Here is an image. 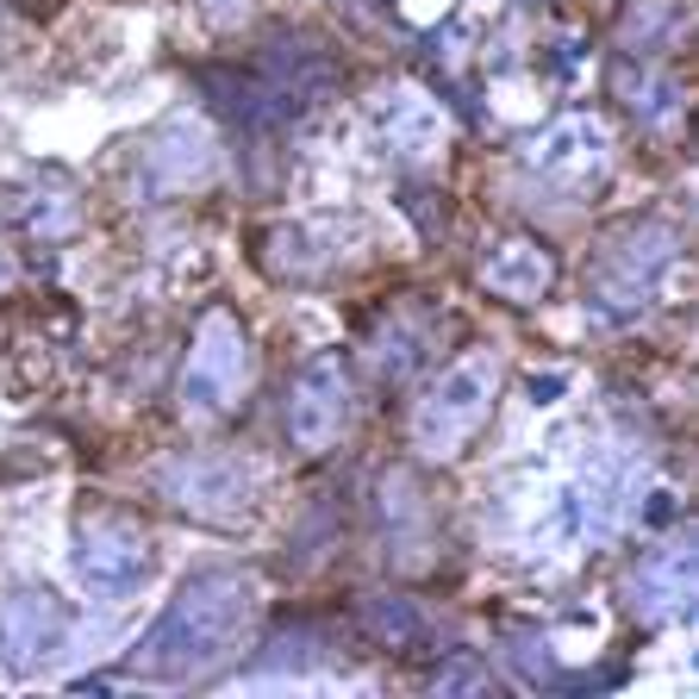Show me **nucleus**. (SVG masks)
Here are the masks:
<instances>
[{"label":"nucleus","instance_id":"nucleus-1","mask_svg":"<svg viewBox=\"0 0 699 699\" xmlns=\"http://www.w3.org/2000/svg\"><path fill=\"white\" fill-rule=\"evenodd\" d=\"M250 612H256L250 574H238V569L188 574L181 594L163 606V619L138 637L131 674L138 681H206L213 669H225L238 656Z\"/></svg>","mask_w":699,"mask_h":699},{"label":"nucleus","instance_id":"nucleus-2","mask_svg":"<svg viewBox=\"0 0 699 699\" xmlns=\"http://www.w3.org/2000/svg\"><path fill=\"white\" fill-rule=\"evenodd\" d=\"M494 394H499V356L494 350H462V356L424 387L419 406H412V424H406L412 449H419L424 462L462 456L469 437L487 424V412H494Z\"/></svg>","mask_w":699,"mask_h":699},{"label":"nucleus","instance_id":"nucleus-3","mask_svg":"<svg viewBox=\"0 0 699 699\" xmlns=\"http://www.w3.org/2000/svg\"><path fill=\"white\" fill-rule=\"evenodd\" d=\"M250 374H256V350H250L244 325L231 313H206L188 350V369H181V412L194 424L225 419L238 399H244Z\"/></svg>","mask_w":699,"mask_h":699},{"label":"nucleus","instance_id":"nucleus-4","mask_svg":"<svg viewBox=\"0 0 699 699\" xmlns=\"http://www.w3.org/2000/svg\"><path fill=\"white\" fill-rule=\"evenodd\" d=\"M524 169L537 181H549V188H562V194H587L612 169V125L594 119V113L556 119L549 131H537L524 144Z\"/></svg>","mask_w":699,"mask_h":699},{"label":"nucleus","instance_id":"nucleus-5","mask_svg":"<svg viewBox=\"0 0 699 699\" xmlns=\"http://www.w3.org/2000/svg\"><path fill=\"white\" fill-rule=\"evenodd\" d=\"M156 487L194 519H244L263 474L238 456H175V462L156 469Z\"/></svg>","mask_w":699,"mask_h":699},{"label":"nucleus","instance_id":"nucleus-6","mask_svg":"<svg viewBox=\"0 0 699 699\" xmlns=\"http://www.w3.org/2000/svg\"><path fill=\"white\" fill-rule=\"evenodd\" d=\"M288 437H294V449H306V456H325V449L344 437L350 424V369L344 356H313L306 369L288 381Z\"/></svg>","mask_w":699,"mask_h":699},{"label":"nucleus","instance_id":"nucleus-7","mask_svg":"<svg viewBox=\"0 0 699 699\" xmlns=\"http://www.w3.org/2000/svg\"><path fill=\"white\" fill-rule=\"evenodd\" d=\"M75 574L100 599H125L150 581V537L131 519H88L75 531Z\"/></svg>","mask_w":699,"mask_h":699},{"label":"nucleus","instance_id":"nucleus-8","mask_svg":"<svg viewBox=\"0 0 699 699\" xmlns=\"http://www.w3.org/2000/svg\"><path fill=\"white\" fill-rule=\"evenodd\" d=\"M219 175V144H213V131L200 119H169L156 138L144 144V156H138V188H144L150 200H175V194H194V188H206Z\"/></svg>","mask_w":699,"mask_h":699},{"label":"nucleus","instance_id":"nucleus-9","mask_svg":"<svg viewBox=\"0 0 699 699\" xmlns=\"http://www.w3.org/2000/svg\"><path fill=\"white\" fill-rule=\"evenodd\" d=\"M63 637H69V606L56 594L25 587V594L0 599V669H13V674L45 669L50 656L63 649Z\"/></svg>","mask_w":699,"mask_h":699},{"label":"nucleus","instance_id":"nucleus-10","mask_svg":"<svg viewBox=\"0 0 699 699\" xmlns=\"http://www.w3.org/2000/svg\"><path fill=\"white\" fill-rule=\"evenodd\" d=\"M669 263H674V231L669 225H637V231L606 256L594 300L606 306V313H637V306H649L656 275L669 269Z\"/></svg>","mask_w":699,"mask_h":699},{"label":"nucleus","instance_id":"nucleus-11","mask_svg":"<svg viewBox=\"0 0 699 699\" xmlns=\"http://www.w3.org/2000/svg\"><path fill=\"white\" fill-rule=\"evenodd\" d=\"M374 125H381L387 150L399 163H412V169L444 156V106L424 88H412V81H394L387 94L374 100Z\"/></svg>","mask_w":699,"mask_h":699},{"label":"nucleus","instance_id":"nucleus-12","mask_svg":"<svg viewBox=\"0 0 699 699\" xmlns=\"http://www.w3.org/2000/svg\"><path fill=\"white\" fill-rule=\"evenodd\" d=\"M631 612L644 624H674L694 612V544H662L631 569Z\"/></svg>","mask_w":699,"mask_h":699},{"label":"nucleus","instance_id":"nucleus-13","mask_svg":"<svg viewBox=\"0 0 699 699\" xmlns=\"http://www.w3.org/2000/svg\"><path fill=\"white\" fill-rule=\"evenodd\" d=\"M481 288L499 300H512V306H531V300H544L556 288V250L544 238H499L487 244L481 256Z\"/></svg>","mask_w":699,"mask_h":699},{"label":"nucleus","instance_id":"nucleus-14","mask_svg":"<svg viewBox=\"0 0 699 699\" xmlns=\"http://www.w3.org/2000/svg\"><path fill=\"white\" fill-rule=\"evenodd\" d=\"M256 75L269 81V88H281V94L294 100L300 113L313 106V100L331 88V56H325L306 31H275L269 45H263V63H256Z\"/></svg>","mask_w":699,"mask_h":699},{"label":"nucleus","instance_id":"nucleus-15","mask_svg":"<svg viewBox=\"0 0 699 699\" xmlns=\"http://www.w3.org/2000/svg\"><path fill=\"white\" fill-rule=\"evenodd\" d=\"M619 94H624V106H631L649 131H674V125H681V113H687L681 81H674V75H662L656 63H644V69H624L619 75Z\"/></svg>","mask_w":699,"mask_h":699},{"label":"nucleus","instance_id":"nucleus-16","mask_svg":"<svg viewBox=\"0 0 699 699\" xmlns=\"http://www.w3.org/2000/svg\"><path fill=\"white\" fill-rule=\"evenodd\" d=\"M356 624H363L381 649H412L424 637V612L399 594H363L356 599Z\"/></svg>","mask_w":699,"mask_h":699},{"label":"nucleus","instance_id":"nucleus-17","mask_svg":"<svg viewBox=\"0 0 699 699\" xmlns=\"http://www.w3.org/2000/svg\"><path fill=\"white\" fill-rule=\"evenodd\" d=\"M681 31V0H624L619 13V50L644 56V50H662Z\"/></svg>","mask_w":699,"mask_h":699},{"label":"nucleus","instance_id":"nucleus-18","mask_svg":"<svg viewBox=\"0 0 699 699\" xmlns=\"http://www.w3.org/2000/svg\"><path fill=\"white\" fill-rule=\"evenodd\" d=\"M481 687H487V669L474 656H449L431 669V694H481Z\"/></svg>","mask_w":699,"mask_h":699},{"label":"nucleus","instance_id":"nucleus-19","mask_svg":"<svg viewBox=\"0 0 699 699\" xmlns=\"http://www.w3.org/2000/svg\"><path fill=\"white\" fill-rule=\"evenodd\" d=\"M419 363V350H412V331H394V338H381L374 344V369L387 374V381H399V374Z\"/></svg>","mask_w":699,"mask_h":699},{"label":"nucleus","instance_id":"nucleus-20","mask_svg":"<svg viewBox=\"0 0 699 699\" xmlns=\"http://www.w3.org/2000/svg\"><path fill=\"white\" fill-rule=\"evenodd\" d=\"M306 644H313V631H281L263 656V669H288V662H306Z\"/></svg>","mask_w":699,"mask_h":699},{"label":"nucleus","instance_id":"nucleus-21","mask_svg":"<svg viewBox=\"0 0 699 699\" xmlns=\"http://www.w3.org/2000/svg\"><path fill=\"white\" fill-rule=\"evenodd\" d=\"M200 13H206L213 25H238L250 13V0H200Z\"/></svg>","mask_w":699,"mask_h":699},{"label":"nucleus","instance_id":"nucleus-22","mask_svg":"<svg viewBox=\"0 0 699 699\" xmlns=\"http://www.w3.org/2000/svg\"><path fill=\"white\" fill-rule=\"evenodd\" d=\"M531 394H537V406H549V399L562 394V374H537V381H531Z\"/></svg>","mask_w":699,"mask_h":699},{"label":"nucleus","instance_id":"nucleus-23","mask_svg":"<svg viewBox=\"0 0 699 699\" xmlns=\"http://www.w3.org/2000/svg\"><path fill=\"white\" fill-rule=\"evenodd\" d=\"M674 519V494H649V524Z\"/></svg>","mask_w":699,"mask_h":699},{"label":"nucleus","instance_id":"nucleus-24","mask_svg":"<svg viewBox=\"0 0 699 699\" xmlns=\"http://www.w3.org/2000/svg\"><path fill=\"white\" fill-rule=\"evenodd\" d=\"M25 7H31V13H50V7H56V0H25Z\"/></svg>","mask_w":699,"mask_h":699}]
</instances>
